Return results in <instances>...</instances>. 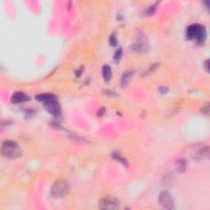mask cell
Listing matches in <instances>:
<instances>
[{
	"mask_svg": "<svg viewBox=\"0 0 210 210\" xmlns=\"http://www.w3.org/2000/svg\"><path fill=\"white\" fill-rule=\"evenodd\" d=\"M186 38L198 44L203 45L207 37V31L204 26L200 24H192L186 28Z\"/></svg>",
	"mask_w": 210,
	"mask_h": 210,
	"instance_id": "cell-1",
	"label": "cell"
},
{
	"mask_svg": "<svg viewBox=\"0 0 210 210\" xmlns=\"http://www.w3.org/2000/svg\"><path fill=\"white\" fill-rule=\"evenodd\" d=\"M2 156L8 159H16L22 154L21 149L17 142L13 141H5L1 146Z\"/></svg>",
	"mask_w": 210,
	"mask_h": 210,
	"instance_id": "cell-2",
	"label": "cell"
},
{
	"mask_svg": "<svg viewBox=\"0 0 210 210\" xmlns=\"http://www.w3.org/2000/svg\"><path fill=\"white\" fill-rule=\"evenodd\" d=\"M69 182L65 179H59L54 183L51 188V195L55 199L64 198L70 192Z\"/></svg>",
	"mask_w": 210,
	"mask_h": 210,
	"instance_id": "cell-3",
	"label": "cell"
},
{
	"mask_svg": "<svg viewBox=\"0 0 210 210\" xmlns=\"http://www.w3.org/2000/svg\"><path fill=\"white\" fill-rule=\"evenodd\" d=\"M159 201L160 205L165 209H173L174 207V200L172 199V194L168 191H163L160 193L159 197Z\"/></svg>",
	"mask_w": 210,
	"mask_h": 210,
	"instance_id": "cell-4",
	"label": "cell"
},
{
	"mask_svg": "<svg viewBox=\"0 0 210 210\" xmlns=\"http://www.w3.org/2000/svg\"><path fill=\"white\" fill-rule=\"evenodd\" d=\"M118 208L119 201L114 197H104L99 202V208L101 209H117Z\"/></svg>",
	"mask_w": 210,
	"mask_h": 210,
	"instance_id": "cell-5",
	"label": "cell"
},
{
	"mask_svg": "<svg viewBox=\"0 0 210 210\" xmlns=\"http://www.w3.org/2000/svg\"><path fill=\"white\" fill-rule=\"evenodd\" d=\"M131 49L136 53H146L148 50V45L146 41H144V39H141L138 40L136 42H135L133 45H131Z\"/></svg>",
	"mask_w": 210,
	"mask_h": 210,
	"instance_id": "cell-6",
	"label": "cell"
},
{
	"mask_svg": "<svg viewBox=\"0 0 210 210\" xmlns=\"http://www.w3.org/2000/svg\"><path fill=\"white\" fill-rule=\"evenodd\" d=\"M30 100V97L26 94H25L23 92L17 91L14 93L12 96V103H21L26 102Z\"/></svg>",
	"mask_w": 210,
	"mask_h": 210,
	"instance_id": "cell-7",
	"label": "cell"
},
{
	"mask_svg": "<svg viewBox=\"0 0 210 210\" xmlns=\"http://www.w3.org/2000/svg\"><path fill=\"white\" fill-rule=\"evenodd\" d=\"M102 76L105 81H109L112 76V69L109 65H104L102 68Z\"/></svg>",
	"mask_w": 210,
	"mask_h": 210,
	"instance_id": "cell-8",
	"label": "cell"
},
{
	"mask_svg": "<svg viewBox=\"0 0 210 210\" xmlns=\"http://www.w3.org/2000/svg\"><path fill=\"white\" fill-rule=\"evenodd\" d=\"M133 74H134V72H131V71H130V72H126L125 73L123 74L121 80V84L122 86H126V85H127Z\"/></svg>",
	"mask_w": 210,
	"mask_h": 210,
	"instance_id": "cell-9",
	"label": "cell"
},
{
	"mask_svg": "<svg viewBox=\"0 0 210 210\" xmlns=\"http://www.w3.org/2000/svg\"><path fill=\"white\" fill-rule=\"evenodd\" d=\"M197 159H203L208 157V147H203L199 150L196 154Z\"/></svg>",
	"mask_w": 210,
	"mask_h": 210,
	"instance_id": "cell-10",
	"label": "cell"
},
{
	"mask_svg": "<svg viewBox=\"0 0 210 210\" xmlns=\"http://www.w3.org/2000/svg\"><path fill=\"white\" fill-rule=\"evenodd\" d=\"M112 159H116L117 161H118L119 163H122L124 166L127 165V161H126V159L124 158L123 156H122V154L118 152H114L112 153Z\"/></svg>",
	"mask_w": 210,
	"mask_h": 210,
	"instance_id": "cell-11",
	"label": "cell"
},
{
	"mask_svg": "<svg viewBox=\"0 0 210 210\" xmlns=\"http://www.w3.org/2000/svg\"><path fill=\"white\" fill-rule=\"evenodd\" d=\"M186 161L183 159H180L177 163V169L179 172H185L186 170Z\"/></svg>",
	"mask_w": 210,
	"mask_h": 210,
	"instance_id": "cell-12",
	"label": "cell"
},
{
	"mask_svg": "<svg viewBox=\"0 0 210 210\" xmlns=\"http://www.w3.org/2000/svg\"><path fill=\"white\" fill-rule=\"evenodd\" d=\"M122 56V48H119V49L115 52V54H114L113 56L114 61H115L116 63H118L119 61H120V59H121Z\"/></svg>",
	"mask_w": 210,
	"mask_h": 210,
	"instance_id": "cell-13",
	"label": "cell"
},
{
	"mask_svg": "<svg viewBox=\"0 0 210 210\" xmlns=\"http://www.w3.org/2000/svg\"><path fill=\"white\" fill-rule=\"evenodd\" d=\"M109 45L112 47H115L117 45V40L116 34L112 33L109 37Z\"/></svg>",
	"mask_w": 210,
	"mask_h": 210,
	"instance_id": "cell-14",
	"label": "cell"
},
{
	"mask_svg": "<svg viewBox=\"0 0 210 210\" xmlns=\"http://www.w3.org/2000/svg\"><path fill=\"white\" fill-rule=\"evenodd\" d=\"M200 111H201L202 113L208 116V114H209V103H208V102H207V103H205L204 104H203V106H202L201 110H200Z\"/></svg>",
	"mask_w": 210,
	"mask_h": 210,
	"instance_id": "cell-15",
	"label": "cell"
},
{
	"mask_svg": "<svg viewBox=\"0 0 210 210\" xmlns=\"http://www.w3.org/2000/svg\"><path fill=\"white\" fill-rule=\"evenodd\" d=\"M154 11H155V5H152V6H150V7L148 8L147 13L149 14V15H151V14L154 13Z\"/></svg>",
	"mask_w": 210,
	"mask_h": 210,
	"instance_id": "cell-16",
	"label": "cell"
},
{
	"mask_svg": "<svg viewBox=\"0 0 210 210\" xmlns=\"http://www.w3.org/2000/svg\"><path fill=\"white\" fill-rule=\"evenodd\" d=\"M208 60H206L205 62H204V63H203V67L205 68L206 72H209V66H208Z\"/></svg>",
	"mask_w": 210,
	"mask_h": 210,
	"instance_id": "cell-17",
	"label": "cell"
},
{
	"mask_svg": "<svg viewBox=\"0 0 210 210\" xmlns=\"http://www.w3.org/2000/svg\"><path fill=\"white\" fill-rule=\"evenodd\" d=\"M160 92H161V93H167V92L168 91V89L167 87H164V86H163V87H161L160 88Z\"/></svg>",
	"mask_w": 210,
	"mask_h": 210,
	"instance_id": "cell-18",
	"label": "cell"
}]
</instances>
